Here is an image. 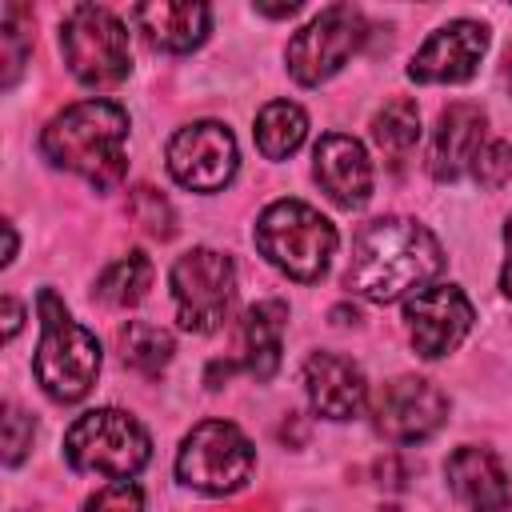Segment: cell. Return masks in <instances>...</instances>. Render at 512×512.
I'll list each match as a JSON object with an SVG mask.
<instances>
[{
    "label": "cell",
    "instance_id": "obj_30",
    "mask_svg": "<svg viewBox=\"0 0 512 512\" xmlns=\"http://www.w3.org/2000/svg\"><path fill=\"white\" fill-rule=\"evenodd\" d=\"M504 244H508V260H504V272H500V288H504V296L512 300V216H508V224H504Z\"/></svg>",
    "mask_w": 512,
    "mask_h": 512
},
{
    "label": "cell",
    "instance_id": "obj_25",
    "mask_svg": "<svg viewBox=\"0 0 512 512\" xmlns=\"http://www.w3.org/2000/svg\"><path fill=\"white\" fill-rule=\"evenodd\" d=\"M128 216H132L148 236H156V240H168V236L176 232L172 204H168L156 188H148V184L132 188V196H128Z\"/></svg>",
    "mask_w": 512,
    "mask_h": 512
},
{
    "label": "cell",
    "instance_id": "obj_17",
    "mask_svg": "<svg viewBox=\"0 0 512 512\" xmlns=\"http://www.w3.org/2000/svg\"><path fill=\"white\" fill-rule=\"evenodd\" d=\"M484 108L476 104H452L440 112L432 148H428V172L436 180H456L464 168H472L480 144H484Z\"/></svg>",
    "mask_w": 512,
    "mask_h": 512
},
{
    "label": "cell",
    "instance_id": "obj_5",
    "mask_svg": "<svg viewBox=\"0 0 512 512\" xmlns=\"http://www.w3.org/2000/svg\"><path fill=\"white\" fill-rule=\"evenodd\" d=\"M64 456L76 472L128 480L148 464L152 444L136 416L120 408H96L72 420V428L64 432Z\"/></svg>",
    "mask_w": 512,
    "mask_h": 512
},
{
    "label": "cell",
    "instance_id": "obj_4",
    "mask_svg": "<svg viewBox=\"0 0 512 512\" xmlns=\"http://www.w3.org/2000/svg\"><path fill=\"white\" fill-rule=\"evenodd\" d=\"M256 248L292 280L312 284L328 272L336 252V228L304 200H276L256 220Z\"/></svg>",
    "mask_w": 512,
    "mask_h": 512
},
{
    "label": "cell",
    "instance_id": "obj_21",
    "mask_svg": "<svg viewBox=\"0 0 512 512\" xmlns=\"http://www.w3.org/2000/svg\"><path fill=\"white\" fill-rule=\"evenodd\" d=\"M148 288H152V260H148L144 252L120 256V260L108 264V268L100 272V280H96V296H100L104 304H112V308H132V304H140V300L148 296Z\"/></svg>",
    "mask_w": 512,
    "mask_h": 512
},
{
    "label": "cell",
    "instance_id": "obj_14",
    "mask_svg": "<svg viewBox=\"0 0 512 512\" xmlns=\"http://www.w3.org/2000/svg\"><path fill=\"white\" fill-rule=\"evenodd\" d=\"M304 388L312 412L324 420H352L368 400L364 372L336 352H312L304 360Z\"/></svg>",
    "mask_w": 512,
    "mask_h": 512
},
{
    "label": "cell",
    "instance_id": "obj_20",
    "mask_svg": "<svg viewBox=\"0 0 512 512\" xmlns=\"http://www.w3.org/2000/svg\"><path fill=\"white\" fill-rule=\"evenodd\" d=\"M252 132H256V148L268 160H288L304 144V136H308V116L292 100H272V104L260 108Z\"/></svg>",
    "mask_w": 512,
    "mask_h": 512
},
{
    "label": "cell",
    "instance_id": "obj_12",
    "mask_svg": "<svg viewBox=\"0 0 512 512\" xmlns=\"http://www.w3.org/2000/svg\"><path fill=\"white\" fill-rule=\"evenodd\" d=\"M404 320H408L412 348L424 360H440L468 336L472 304L456 284H428V288H416V296H408Z\"/></svg>",
    "mask_w": 512,
    "mask_h": 512
},
{
    "label": "cell",
    "instance_id": "obj_13",
    "mask_svg": "<svg viewBox=\"0 0 512 512\" xmlns=\"http://www.w3.org/2000/svg\"><path fill=\"white\" fill-rule=\"evenodd\" d=\"M488 48V32L476 20H452L444 28H436L412 56L408 76L420 84H464L476 64L484 60Z\"/></svg>",
    "mask_w": 512,
    "mask_h": 512
},
{
    "label": "cell",
    "instance_id": "obj_15",
    "mask_svg": "<svg viewBox=\"0 0 512 512\" xmlns=\"http://www.w3.org/2000/svg\"><path fill=\"white\" fill-rule=\"evenodd\" d=\"M312 172L320 180V188L340 204V208H360L372 196V164L360 140L344 136V132H328L320 136L316 152H312Z\"/></svg>",
    "mask_w": 512,
    "mask_h": 512
},
{
    "label": "cell",
    "instance_id": "obj_24",
    "mask_svg": "<svg viewBox=\"0 0 512 512\" xmlns=\"http://www.w3.org/2000/svg\"><path fill=\"white\" fill-rule=\"evenodd\" d=\"M28 48H32V12L24 4H4V12H0V52H4L0 84L4 88H12L16 76L24 72Z\"/></svg>",
    "mask_w": 512,
    "mask_h": 512
},
{
    "label": "cell",
    "instance_id": "obj_11",
    "mask_svg": "<svg viewBox=\"0 0 512 512\" xmlns=\"http://www.w3.org/2000/svg\"><path fill=\"white\" fill-rule=\"evenodd\" d=\"M376 428L396 444H420L448 420V396L424 376H396L372 400Z\"/></svg>",
    "mask_w": 512,
    "mask_h": 512
},
{
    "label": "cell",
    "instance_id": "obj_1",
    "mask_svg": "<svg viewBox=\"0 0 512 512\" xmlns=\"http://www.w3.org/2000/svg\"><path fill=\"white\" fill-rule=\"evenodd\" d=\"M440 268H444L440 244L424 224L404 216H380L356 232L344 284L364 300L388 304L428 284Z\"/></svg>",
    "mask_w": 512,
    "mask_h": 512
},
{
    "label": "cell",
    "instance_id": "obj_32",
    "mask_svg": "<svg viewBox=\"0 0 512 512\" xmlns=\"http://www.w3.org/2000/svg\"><path fill=\"white\" fill-rule=\"evenodd\" d=\"M508 88H512V52H508Z\"/></svg>",
    "mask_w": 512,
    "mask_h": 512
},
{
    "label": "cell",
    "instance_id": "obj_28",
    "mask_svg": "<svg viewBox=\"0 0 512 512\" xmlns=\"http://www.w3.org/2000/svg\"><path fill=\"white\" fill-rule=\"evenodd\" d=\"M84 512H144V496H140V488L132 480H116V484L100 488L84 504Z\"/></svg>",
    "mask_w": 512,
    "mask_h": 512
},
{
    "label": "cell",
    "instance_id": "obj_27",
    "mask_svg": "<svg viewBox=\"0 0 512 512\" xmlns=\"http://www.w3.org/2000/svg\"><path fill=\"white\" fill-rule=\"evenodd\" d=\"M32 436H36V424L28 412H20L16 404L4 408V464L16 468L24 460V452L32 448Z\"/></svg>",
    "mask_w": 512,
    "mask_h": 512
},
{
    "label": "cell",
    "instance_id": "obj_10",
    "mask_svg": "<svg viewBox=\"0 0 512 512\" xmlns=\"http://www.w3.org/2000/svg\"><path fill=\"white\" fill-rule=\"evenodd\" d=\"M168 172L180 188L216 192L236 176V140L224 124L200 120L168 140Z\"/></svg>",
    "mask_w": 512,
    "mask_h": 512
},
{
    "label": "cell",
    "instance_id": "obj_23",
    "mask_svg": "<svg viewBox=\"0 0 512 512\" xmlns=\"http://www.w3.org/2000/svg\"><path fill=\"white\" fill-rule=\"evenodd\" d=\"M372 140L388 152V156H408L412 148H416V140H420V108L412 104V100H404V96H396V100H388L376 116H372Z\"/></svg>",
    "mask_w": 512,
    "mask_h": 512
},
{
    "label": "cell",
    "instance_id": "obj_19",
    "mask_svg": "<svg viewBox=\"0 0 512 512\" xmlns=\"http://www.w3.org/2000/svg\"><path fill=\"white\" fill-rule=\"evenodd\" d=\"M284 328H288V304L284 300H260L244 312V368L256 380H272L280 368V348H284Z\"/></svg>",
    "mask_w": 512,
    "mask_h": 512
},
{
    "label": "cell",
    "instance_id": "obj_6",
    "mask_svg": "<svg viewBox=\"0 0 512 512\" xmlns=\"http://www.w3.org/2000/svg\"><path fill=\"white\" fill-rule=\"evenodd\" d=\"M60 48L72 68V76L88 88H112L128 76L132 68V48L124 24L96 4H76L68 8L60 24Z\"/></svg>",
    "mask_w": 512,
    "mask_h": 512
},
{
    "label": "cell",
    "instance_id": "obj_29",
    "mask_svg": "<svg viewBox=\"0 0 512 512\" xmlns=\"http://www.w3.org/2000/svg\"><path fill=\"white\" fill-rule=\"evenodd\" d=\"M20 316H24L20 304H16L12 296H4V340H12V336L20 332Z\"/></svg>",
    "mask_w": 512,
    "mask_h": 512
},
{
    "label": "cell",
    "instance_id": "obj_22",
    "mask_svg": "<svg viewBox=\"0 0 512 512\" xmlns=\"http://www.w3.org/2000/svg\"><path fill=\"white\" fill-rule=\"evenodd\" d=\"M176 344H172V332H164L160 324H148V320H128L120 328V356L124 364H132L136 372L144 376H156L168 360H172Z\"/></svg>",
    "mask_w": 512,
    "mask_h": 512
},
{
    "label": "cell",
    "instance_id": "obj_3",
    "mask_svg": "<svg viewBox=\"0 0 512 512\" xmlns=\"http://www.w3.org/2000/svg\"><path fill=\"white\" fill-rule=\"evenodd\" d=\"M36 312H40V348H36L40 388L60 404L84 400L100 376V340L80 320H72V312L52 288H40Z\"/></svg>",
    "mask_w": 512,
    "mask_h": 512
},
{
    "label": "cell",
    "instance_id": "obj_8",
    "mask_svg": "<svg viewBox=\"0 0 512 512\" xmlns=\"http://www.w3.org/2000/svg\"><path fill=\"white\" fill-rule=\"evenodd\" d=\"M172 300L180 328L188 332H216L236 300V268L232 256L216 248H192L172 264Z\"/></svg>",
    "mask_w": 512,
    "mask_h": 512
},
{
    "label": "cell",
    "instance_id": "obj_26",
    "mask_svg": "<svg viewBox=\"0 0 512 512\" xmlns=\"http://www.w3.org/2000/svg\"><path fill=\"white\" fill-rule=\"evenodd\" d=\"M468 172L476 176V184H484V188H500V184L512 176V148H508L504 140H484Z\"/></svg>",
    "mask_w": 512,
    "mask_h": 512
},
{
    "label": "cell",
    "instance_id": "obj_7",
    "mask_svg": "<svg viewBox=\"0 0 512 512\" xmlns=\"http://www.w3.org/2000/svg\"><path fill=\"white\" fill-rule=\"evenodd\" d=\"M256 468V452L248 436L228 420H200L176 456V476L208 496H228L248 484Z\"/></svg>",
    "mask_w": 512,
    "mask_h": 512
},
{
    "label": "cell",
    "instance_id": "obj_16",
    "mask_svg": "<svg viewBox=\"0 0 512 512\" xmlns=\"http://www.w3.org/2000/svg\"><path fill=\"white\" fill-rule=\"evenodd\" d=\"M444 476H448L452 496H456L468 512H504V508L512 504L508 476H504L500 460H496L488 448L460 444V448L448 456Z\"/></svg>",
    "mask_w": 512,
    "mask_h": 512
},
{
    "label": "cell",
    "instance_id": "obj_31",
    "mask_svg": "<svg viewBox=\"0 0 512 512\" xmlns=\"http://www.w3.org/2000/svg\"><path fill=\"white\" fill-rule=\"evenodd\" d=\"M4 236H8V252H4V264H12V260H16V228H12V224H4Z\"/></svg>",
    "mask_w": 512,
    "mask_h": 512
},
{
    "label": "cell",
    "instance_id": "obj_9",
    "mask_svg": "<svg viewBox=\"0 0 512 512\" xmlns=\"http://www.w3.org/2000/svg\"><path fill=\"white\" fill-rule=\"evenodd\" d=\"M364 36H368V24L352 4H328L288 40L284 60H288L292 80L308 88L332 80L348 64V56L364 44Z\"/></svg>",
    "mask_w": 512,
    "mask_h": 512
},
{
    "label": "cell",
    "instance_id": "obj_2",
    "mask_svg": "<svg viewBox=\"0 0 512 512\" xmlns=\"http://www.w3.org/2000/svg\"><path fill=\"white\" fill-rule=\"evenodd\" d=\"M124 140H128V112L120 104H112V100L68 104L40 132L44 156L64 172L84 176L100 192L120 184V176L128 168Z\"/></svg>",
    "mask_w": 512,
    "mask_h": 512
},
{
    "label": "cell",
    "instance_id": "obj_18",
    "mask_svg": "<svg viewBox=\"0 0 512 512\" xmlns=\"http://www.w3.org/2000/svg\"><path fill=\"white\" fill-rule=\"evenodd\" d=\"M132 16H136V24H140V32L148 36L152 48L192 52L208 36L212 8L200 4V0H152V4H140Z\"/></svg>",
    "mask_w": 512,
    "mask_h": 512
}]
</instances>
